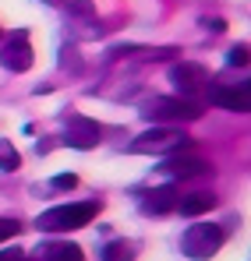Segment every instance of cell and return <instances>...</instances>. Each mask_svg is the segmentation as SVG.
<instances>
[{
  "instance_id": "cell-1",
  "label": "cell",
  "mask_w": 251,
  "mask_h": 261,
  "mask_svg": "<svg viewBox=\"0 0 251 261\" xmlns=\"http://www.w3.org/2000/svg\"><path fill=\"white\" fill-rule=\"evenodd\" d=\"M184 148H191V134H184L180 124H170V127L159 124L127 145L131 155H170V152H184Z\"/></svg>"
},
{
  "instance_id": "cell-2",
  "label": "cell",
  "mask_w": 251,
  "mask_h": 261,
  "mask_svg": "<svg viewBox=\"0 0 251 261\" xmlns=\"http://www.w3.org/2000/svg\"><path fill=\"white\" fill-rule=\"evenodd\" d=\"M142 117L152 124H191L202 117V106L188 95H156L142 106Z\"/></svg>"
},
{
  "instance_id": "cell-3",
  "label": "cell",
  "mask_w": 251,
  "mask_h": 261,
  "mask_svg": "<svg viewBox=\"0 0 251 261\" xmlns=\"http://www.w3.org/2000/svg\"><path fill=\"white\" fill-rule=\"evenodd\" d=\"M99 216V201H75V205H57V208H46L36 222L46 233H67V229H82L92 219Z\"/></svg>"
},
{
  "instance_id": "cell-4",
  "label": "cell",
  "mask_w": 251,
  "mask_h": 261,
  "mask_svg": "<svg viewBox=\"0 0 251 261\" xmlns=\"http://www.w3.org/2000/svg\"><path fill=\"white\" fill-rule=\"evenodd\" d=\"M223 240H226V233H223L216 222H195V226H188V233L180 237V251L191 261H206L223 247Z\"/></svg>"
},
{
  "instance_id": "cell-5",
  "label": "cell",
  "mask_w": 251,
  "mask_h": 261,
  "mask_svg": "<svg viewBox=\"0 0 251 261\" xmlns=\"http://www.w3.org/2000/svg\"><path fill=\"white\" fill-rule=\"evenodd\" d=\"M170 82L177 85L180 95L195 99L202 88L209 85V71H206L202 64H195V60H180V64H173V67H170Z\"/></svg>"
},
{
  "instance_id": "cell-6",
  "label": "cell",
  "mask_w": 251,
  "mask_h": 261,
  "mask_svg": "<svg viewBox=\"0 0 251 261\" xmlns=\"http://www.w3.org/2000/svg\"><path fill=\"white\" fill-rule=\"evenodd\" d=\"M0 64L7 67V71H14V74H21V71H29L32 67V46H29V32H14L4 49H0Z\"/></svg>"
},
{
  "instance_id": "cell-7",
  "label": "cell",
  "mask_w": 251,
  "mask_h": 261,
  "mask_svg": "<svg viewBox=\"0 0 251 261\" xmlns=\"http://www.w3.org/2000/svg\"><path fill=\"white\" fill-rule=\"evenodd\" d=\"M167 176H173V180H191V176H209L212 166L206 163V159H198V155H184V152H170L167 163L159 166Z\"/></svg>"
},
{
  "instance_id": "cell-8",
  "label": "cell",
  "mask_w": 251,
  "mask_h": 261,
  "mask_svg": "<svg viewBox=\"0 0 251 261\" xmlns=\"http://www.w3.org/2000/svg\"><path fill=\"white\" fill-rule=\"evenodd\" d=\"M209 92V102L230 110V113H248L251 99H248V85H206Z\"/></svg>"
},
{
  "instance_id": "cell-9",
  "label": "cell",
  "mask_w": 251,
  "mask_h": 261,
  "mask_svg": "<svg viewBox=\"0 0 251 261\" xmlns=\"http://www.w3.org/2000/svg\"><path fill=\"white\" fill-rule=\"evenodd\" d=\"M64 145H71V148H96L99 145V124H92V120H85V117H71L67 120V130H64Z\"/></svg>"
},
{
  "instance_id": "cell-10",
  "label": "cell",
  "mask_w": 251,
  "mask_h": 261,
  "mask_svg": "<svg viewBox=\"0 0 251 261\" xmlns=\"http://www.w3.org/2000/svg\"><path fill=\"white\" fill-rule=\"evenodd\" d=\"M177 198H180V191H177V184H163V187H152L145 198H142V212H152V216H167L177 208Z\"/></svg>"
},
{
  "instance_id": "cell-11",
  "label": "cell",
  "mask_w": 251,
  "mask_h": 261,
  "mask_svg": "<svg viewBox=\"0 0 251 261\" xmlns=\"http://www.w3.org/2000/svg\"><path fill=\"white\" fill-rule=\"evenodd\" d=\"M212 205H216V194H209V191H195V194H180L173 212H180V216L195 219V216H206Z\"/></svg>"
},
{
  "instance_id": "cell-12",
  "label": "cell",
  "mask_w": 251,
  "mask_h": 261,
  "mask_svg": "<svg viewBox=\"0 0 251 261\" xmlns=\"http://www.w3.org/2000/svg\"><path fill=\"white\" fill-rule=\"evenodd\" d=\"M42 261H82V247L78 244H71V240H50V244H42Z\"/></svg>"
},
{
  "instance_id": "cell-13",
  "label": "cell",
  "mask_w": 251,
  "mask_h": 261,
  "mask_svg": "<svg viewBox=\"0 0 251 261\" xmlns=\"http://www.w3.org/2000/svg\"><path fill=\"white\" fill-rule=\"evenodd\" d=\"M103 261H134V244H124V240H113L103 247Z\"/></svg>"
},
{
  "instance_id": "cell-14",
  "label": "cell",
  "mask_w": 251,
  "mask_h": 261,
  "mask_svg": "<svg viewBox=\"0 0 251 261\" xmlns=\"http://www.w3.org/2000/svg\"><path fill=\"white\" fill-rule=\"evenodd\" d=\"M21 166V155L11 148V141H0V170H7V173H14Z\"/></svg>"
},
{
  "instance_id": "cell-15",
  "label": "cell",
  "mask_w": 251,
  "mask_h": 261,
  "mask_svg": "<svg viewBox=\"0 0 251 261\" xmlns=\"http://www.w3.org/2000/svg\"><path fill=\"white\" fill-rule=\"evenodd\" d=\"M18 229H21V222H14V219H0V244L11 240V237H18Z\"/></svg>"
},
{
  "instance_id": "cell-16",
  "label": "cell",
  "mask_w": 251,
  "mask_h": 261,
  "mask_svg": "<svg viewBox=\"0 0 251 261\" xmlns=\"http://www.w3.org/2000/svg\"><path fill=\"white\" fill-rule=\"evenodd\" d=\"M226 64L244 67V64H248V46H234V49H230V57H226Z\"/></svg>"
},
{
  "instance_id": "cell-17",
  "label": "cell",
  "mask_w": 251,
  "mask_h": 261,
  "mask_svg": "<svg viewBox=\"0 0 251 261\" xmlns=\"http://www.w3.org/2000/svg\"><path fill=\"white\" fill-rule=\"evenodd\" d=\"M53 187H67V191H71V187H78V176L75 173H60V176H53Z\"/></svg>"
},
{
  "instance_id": "cell-18",
  "label": "cell",
  "mask_w": 251,
  "mask_h": 261,
  "mask_svg": "<svg viewBox=\"0 0 251 261\" xmlns=\"http://www.w3.org/2000/svg\"><path fill=\"white\" fill-rule=\"evenodd\" d=\"M202 25H206V29H212V32H223V29H226V21H223V18H206Z\"/></svg>"
},
{
  "instance_id": "cell-19",
  "label": "cell",
  "mask_w": 251,
  "mask_h": 261,
  "mask_svg": "<svg viewBox=\"0 0 251 261\" xmlns=\"http://www.w3.org/2000/svg\"><path fill=\"white\" fill-rule=\"evenodd\" d=\"M21 258V251H14V247H11V251H0V261H18Z\"/></svg>"
}]
</instances>
